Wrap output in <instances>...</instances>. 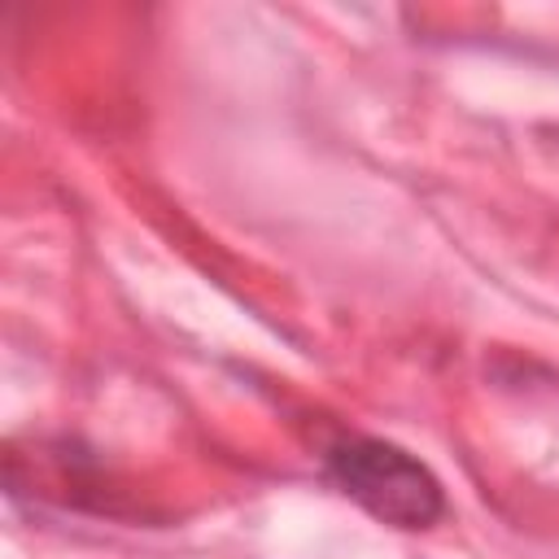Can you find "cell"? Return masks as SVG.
I'll use <instances>...</instances> for the list:
<instances>
[{"mask_svg":"<svg viewBox=\"0 0 559 559\" xmlns=\"http://www.w3.org/2000/svg\"><path fill=\"white\" fill-rule=\"evenodd\" d=\"M328 480L393 528H428L445 515V489L411 450L384 437H341L323 454Z\"/></svg>","mask_w":559,"mask_h":559,"instance_id":"1","label":"cell"}]
</instances>
